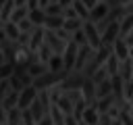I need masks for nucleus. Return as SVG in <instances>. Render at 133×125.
Listing matches in <instances>:
<instances>
[{
	"mask_svg": "<svg viewBox=\"0 0 133 125\" xmlns=\"http://www.w3.org/2000/svg\"><path fill=\"white\" fill-rule=\"evenodd\" d=\"M85 79H87V75L83 73V71H71V75L64 79V81H60V88H62V92L64 90H81L83 88V83H85Z\"/></svg>",
	"mask_w": 133,
	"mask_h": 125,
	"instance_id": "obj_1",
	"label": "nucleus"
},
{
	"mask_svg": "<svg viewBox=\"0 0 133 125\" xmlns=\"http://www.w3.org/2000/svg\"><path fill=\"white\" fill-rule=\"evenodd\" d=\"M83 31H85V35H87V42H89V46H91L94 50L102 48V33L98 31L96 23H91V21H85V23H83Z\"/></svg>",
	"mask_w": 133,
	"mask_h": 125,
	"instance_id": "obj_2",
	"label": "nucleus"
},
{
	"mask_svg": "<svg viewBox=\"0 0 133 125\" xmlns=\"http://www.w3.org/2000/svg\"><path fill=\"white\" fill-rule=\"evenodd\" d=\"M44 42L52 48V52H54V54H64V50H66V42H64V40H60V38L56 35V31H52V29H46Z\"/></svg>",
	"mask_w": 133,
	"mask_h": 125,
	"instance_id": "obj_3",
	"label": "nucleus"
},
{
	"mask_svg": "<svg viewBox=\"0 0 133 125\" xmlns=\"http://www.w3.org/2000/svg\"><path fill=\"white\" fill-rule=\"evenodd\" d=\"M37 94H39V90H37L33 83H31V85H27V88H25V90L19 94V104H17V106H19L21 110L29 108V106L33 104V100L37 98Z\"/></svg>",
	"mask_w": 133,
	"mask_h": 125,
	"instance_id": "obj_4",
	"label": "nucleus"
},
{
	"mask_svg": "<svg viewBox=\"0 0 133 125\" xmlns=\"http://www.w3.org/2000/svg\"><path fill=\"white\" fill-rule=\"evenodd\" d=\"M77 52H79V44H77V42H69V44H66V50H64V54H62V58H64V69H69V71L75 69Z\"/></svg>",
	"mask_w": 133,
	"mask_h": 125,
	"instance_id": "obj_5",
	"label": "nucleus"
},
{
	"mask_svg": "<svg viewBox=\"0 0 133 125\" xmlns=\"http://www.w3.org/2000/svg\"><path fill=\"white\" fill-rule=\"evenodd\" d=\"M118 31H121V21H114L104 33H102V46H112L118 40Z\"/></svg>",
	"mask_w": 133,
	"mask_h": 125,
	"instance_id": "obj_6",
	"label": "nucleus"
},
{
	"mask_svg": "<svg viewBox=\"0 0 133 125\" xmlns=\"http://www.w3.org/2000/svg\"><path fill=\"white\" fill-rule=\"evenodd\" d=\"M96 50L89 46V44H85V46H79V52H77V63H75V71H83V67H85V63L91 58V54H94Z\"/></svg>",
	"mask_w": 133,
	"mask_h": 125,
	"instance_id": "obj_7",
	"label": "nucleus"
},
{
	"mask_svg": "<svg viewBox=\"0 0 133 125\" xmlns=\"http://www.w3.org/2000/svg\"><path fill=\"white\" fill-rule=\"evenodd\" d=\"M110 12V6H108V2H98L91 10H89V21L91 23H100L106 15Z\"/></svg>",
	"mask_w": 133,
	"mask_h": 125,
	"instance_id": "obj_8",
	"label": "nucleus"
},
{
	"mask_svg": "<svg viewBox=\"0 0 133 125\" xmlns=\"http://www.w3.org/2000/svg\"><path fill=\"white\" fill-rule=\"evenodd\" d=\"M44 35H46V27H44V25H35V29L31 31L29 48H31V50H39V46L44 44Z\"/></svg>",
	"mask_w": 133,
	"mask_h": 125,
	"instance_id": "obj_9",
	"label": "nucleus"
},
{
	"mask_svg": "<svg viewBox=\"0 0 133 125\" xmlns=\"http://www.w3.org/2000/svg\"><path fill=\"white\" fill-rule=\"evenodd\" d=\"M112 48H114V54H116L121 60H125V58L131 56V48H129V44H127L123 38H118V40L112 44Z\"/></svg>",
	"mask_w": 133,
	"mask_h": 125,
	"instance_id": "obj_10",
	"label": "nucleus"
},
{
	"mask_svg": "<svg viewBox=\"0 0 133 125\" xmlns=\"http://www.w3.org/2000/svg\"><path fill=\"white\" fill-rule=\"evenodd\" d=\"M100 117H102V115L98 113V108H96L94 104H89V106L83 110V119H81V121H85L87 125H98V123H100Z\"/></svg>",
	"mask_w": 133,
	"mask_h": 125,
	"instance_id": "obj_11",
	"label": "nucleus"
},
{
	"mask_svg": "<svg viewBox=\"0 0 133 125\" xmlns=\"http://www.w3.org/2000/svg\"><path fill=\"white\" fill-rule=\"evenodd\" d=\"M110 94H112V79L110 77L104 79V81H100V83H96V100L98 98H106Z\"/></svg>",
	"mask_w": 133,
	"mask_h": 125,
	"instance_id": "obj_12",
	"label": "nucleus"
},
{
	"mask_svg": "<svg viewBox=\"0 0 133 125\" xmlns=\"http://www.w3.org/2000/svg\"><path fill=\"white\" fill-rule=\"evenodd\" d=\"M96 108H98V113L100 115H104V113H108L110 110V106L114 104V94H110V96H106V98H98L96 102H91Z\"/></svg>",
	"mask_w": 133,
	"mask_h": 125,
	"instance_id": "obj_13",
	"label": "nucleus"
},
{
	"mask_svg": "<svg viewBox=\"0 0 133 125\" xmlns=\"http://www.w3.org/2000/svg\"><path fill=\"white\" fill-rule=\"evenodd\" d=\"M121 77L125 79V83H129L131 79H133V58L129 56V58H125L123 63H121Z\"/></svg>",
	"mask_w": 133,
	"mask_h": 125,
	"instance_id": "obj_14",
	"label": "nucleus"
},
{
	"mask_svg": "<svg viewBox=\"0 0 133 125\" xmlns=\"http://www.w3.org/2000/svg\"><path fill=\"white\" fill-rule=\"evenodd\" d=\"M44 27L46 29H52V31H56V29H60V27H64V17L62 15H48L46 17V23H44Z\"/></svg>",
	"mask_w": 133,
	"mask_h": 125,
	"instance_id": "obj_15",
	"label": "nucleus"
},
{
	"mask_svg": "<svg viewBox=\"0 0 133 125\" xmlns=\"http://www.w3.org/2000/svg\"><path fill=\"white\" fill-rule=\"evenodd\" d=\"M81 90H83V98H85L87 102H96V83H94L91 77L85 79V83H83Z\"/></svg>",
	"mask_w": 133,
	"mask_h": 125,
	"instance_id": "obj_16",
	"label": "nucleus"
},
{
	"mask_svg": "<svg viewBox=\"0 0 133 125\" xmlns=\"http://www.w3.org/2000/svg\"><path fill=\"white\" fill-rule=\"evenodd\" d=\"M50 71V67H48V63H42V60H37V63H31L29 65V75L35 79V77H39V75H44V73H48Z\"/></svg>",
	"mask_w": 133,
	"mask_h": 125,
	"instance_id": "obj_17",
	"label": "nucleus"
},
{
	"mask_svg": "<svg viewBox=\"0 0 133 125\" xmlns=\"http://www.w3.org/2000/svg\"><path fill=\"white\" fill-rule=\"evenodd\" d=\"M54 104H58L64 115H73V113H75V102H73L69 96H64V94H62V96L58 98V102H54Z\"/></svg>",
	"mask_w": 133,
	"mask_h": 125,
	"instance_id": "obj_18",
	"label": "nucleus"
},
{
	"mask_svg": "<svg viewBox=\"0 0 133 125\" xmlns=\"http://www.w3.org/2000/svg\"><path fill=\"white\" fill-rule=\"evenodd\" d=\"M46 8H42V6H37V8H33V10H29V19L33 21V25H44L46 23Z\"/></svg>",
	"mask_w": 133,
	"mask_h": 125,
	"instance_id": "obj_19",
	"label": "nucleus"
},
{
	"mask_svg": "<svg viewBox=\"0 0 133 125\" xmlns=\"http://www.w3.org/2000/svg\"><path fill=\"white\" fill-rule=\"evenodd\" d=\"M121 63H123V60L112 52V54L108 56V60H106V65H104V67L108 69V73H110V75H116V73L121 71Z\"/></svg>",
	"mask_w": 133,
	"mask_h": 125,
	"instance_id": "obj_20",
	"label": "nucleus"
},
{
	"mask_svg": "<svg viewBox=\"0 0 133 125\" xmlns=\"http://www.w3.org/2000/svg\"><path fill=\"white\" fill-rule=\"evenodd\" d=\"M4 31H6L8 40H12V42H17V40L21 38V29H19V25L12 23V21H6V23H4Z\"/></svg>",
	"mask_w": 133,
	"mask_h": 125,
	"instance_id": "obj_21",
	"label": "nucleus"
},
{
	"mask_svg": "<svg viewBox=\"0 0 133 125\" xmlns=\"http://www.w3.org/2000/svg\"><path fill=\"white\" fill-rule=\"evenodd\" d=\"M29 17V6H15L12 15H10V21L12 23H21L23 19Z\"/></svg>",
	"mask_w": 133,
	"mask_h": 125,
	"instance_id": "obj_22",
	"label": "nucleus"
},
{
	"mask_svg": "<svg viewBox=\"0 0 133 125\" xmlns=\"http://www.w3.org/2000/svg\"><path fill=\"white\" fill-rule=\"evenodd\" d=\"M131 31H133V15H127V17L121 21V31H118V38H127Z\"/></svg>",
	"mask_w": 133,
	"mask_h": 125,
	"instance_id": "obj_23",
	"label": "nucleus"
},
{
	"mask_svg": "<svg viewBox=\"0 0 133 125\" xmlns=\"http://www.w3.org/2000/svg\"><path fill=\"white\" fill-rule=\"evenodd\" d=\"M50 117H52L54 125H64V119H66V115L60 110V106H58V104H52V108H50Z\"/></svg>",
	"mask_w": 133,
	"mask_h": 125,
	"instance_id": "obj_24",
	"label": "nucleus"
},
{
	"mask_svg": "<svg viewBox=\"0 0 133 125\" xmlns=\"http://www.w3.org/2000/svg\"><path fill=\"white\" fill-rule=\"evenodd\" d=\"M19 94H21V92H15V90H10V92H8V96L2 100V104H4V108H6V110H10V108H15V106L19 104Z\"/></svg>",
	"mask_w": 133,
	"mask_h": 125,
	"instance_id": "obj_25",
	"label": "nucleus"
},
{
	"mask_svg": "<svg viewBox=\"0 0 133 125\" xmlns=\"http://www.w3.org/2000/svg\"><path fill=\"white\" fill-rule=\"evenodd\" d=\"M83 23H85V21H83V19H79V17H77V19H64V29H66V31H71V33H75L77 29H81V27H83Z\"/></svg>",
	"mask_w": 133,
	"mask_h": 125,
	"instance_id": "obj_26",
	"label": "nucleus"
},
{
	"mask_svg": "<svg viewBox=\"0 0 133 125\" xmlns=\"http://www.w3.org/2000/svg\"><path fill=\"white\" fill-rule=\"evenodd\" d=\"M73 8L77 10V15H79V19H83V21H89V8L81 2V0H75L73 2Z\"/></svg>",
	"mask_w": 133,
	"mask_h": 125,
	"instance_id": "obj_27",
	"label": "nucleus"
},
{
	"mask_svg": "<svg viewBox=\"0 0 133 125\" xmlns=\"http://www.w3.org/2000/svg\"><path fill=\"white\" fill-rule=\"evenodd\" d=\"M37 54H39V60H42V63H50V58L54 56V52H52V48H50V46H48L46 42H44V44L39 46V50H37Z\"/></svg>",
	"mask_w": 133,
	"mask_h": 125,
	"instance_id": "obj_28",
	"label": "nucleus"
},
{
	"mask_svg": "<svg viewBox=\"0 0 133 125\" xmlns=\"http://www.w3.org/2000/svg\"><path fill=\"white\" fill-rule=\"evenodd\" d=\"M48 67H50V71H62V69H64V58H62V54H54V56L50 58Z\"/></svg>",
	"mask_w": 133,
	"mask_h": 125,
	"instance_id": "obj_29",
	"label": "nucleus"
},
{
	"mask_svg": "<svg viewBox=\"0 0 133 125\" xmlns=\"http://www.w3.org/2000/svg\"><path fill=\"white\" fill-rule=\"evenodd\" d=\"M8 79H10V88H12L15 92H23V90L27 88L25 79H23V77H19V75H15V73H12V75H10Z\"/></svg>",
	"mask_w": 133,
	"mask_h": 125,
	"instance_id": "obj_30",
	"label": "nucleus"
},
{
	"mask_svg": "<svg viewBox=\"0 0 133 125\" xmlns=\"http://www.w3.org/2000/svg\"><path fill=\"white\" fill-rule=\"evenodd\" d=\"M15 0H6V4L2 6V12H0V19L6 23V21H10V15H12V10H15Z\"/></svg>",
	"mask_w": 133,
	"mask_h": 125,
	"instance_id": "obj_31",
	"label": "nucleus"
},
{
	"mask_svg": "<svg viewBox=\"0 0 133 125\" xmlns=\"http://www.w3.org/2000/svg\"><path fill=\"white\" fill-rule=\"evenodd\" d=\"M89 104H91V102H87L85 98H81L79 102H75V113H73V115H75V119H79V121H81V119H83V110H85Z\"/></svg>",
	"mask_w": 133,
	"mask_h": 125,
	"instance_id": "obj_32",
	"label": "nucleus"
},
{
	"mask_svg": "<svg viewBox=\"0 0 133 125\" xmlns=\"http://www.w3.org/2000/svg\"><path fill=\"white\" fill-rule=\"evenodd\" d=\"M108 77H110V73H108V69H106V67H100V69L91 75L94 83H100V81H104V79H108Z\"/></svg>",
	"mask_w": 133,
	"mask_h": 125,
	"instance_id": "obj_33",
	"label": "nucleus"
},
{
	"mask_svg": "<svg viewBox=\"0 0 133 125\" xmlns=\"http://www.w3.org/2000/svg\"><path fill=\"white\" fill-rule=\"evenodd\" d=\"M12 73H15V67H12L10 63H2V65H0V81H2V79H8Z\"/></svg>",
	"mask_w": 133,
	"mask_h": 125,
	"instance_id": "obj_34",
	"label": "nucleus"
},
{
	"mask_svg": "<svg viewBox=\"0 0 133 125\" xmlns=\"http://www.w3.org/2000/svg\"><path fill=\"white\" fill-rule=\"evenodd\" d=\"M62 10H64V6L62 4H58V2H50L48 6H46V15H62Z\"/></svg>",
	"mask_w": 133,
	"mask_h": 125,
	"instance_id": "obj_35",
	"label": "nucleus"
},
{
	"mask_svg": "<svg viewBox=\"0 0 133 125\" xmlns=\"http://www.w3.org/2000/svg\"><path fill=\"white\" fill-rule=\"evenodd\" d=\"M73 42H77L79 46H85V44H89V42H87V35H85V31H83V27H81V29H77V31L73 33Z\"/></svg>",
	"mask_w": 133,
	"mask_h": 125,
	"instance_id": "obj_36",
	"label": "nucleus"
},
{
	"mask_svg": "<svg viewBox=\"0 0 133 125\" xmlns=\"http://www.w3.org/2000/svg\"><path fill=\"white\" fill-rule=\"evenodd\" d=\"M17 25H19V29H21V31H25V33H31V31L35 29V25H33V21H31L29 17H27V19H23L21 23H17Z\"/></svg>",
	"mask_w": 133,
	"mask_h": 125,
	"instance_id": "obj_37",
	"label": "nucleus"
},
{
	"mask_svg": "<svg viewBox=\"0 0 133 125\" xmlns=\"http://www.w3.org/2000/svg\"><path fill=\"white\" fill-rule=\"evenodd\" d=\"M10 90H12V88H10V79H2V81H0V102L8 96Z\"/></svg>",
	"mask_w": 133,
	"mask_h": 125,
	"instance_id": "obj_38",
	"label": "nucleus"
},
{
	"mask_svg": "<svg viewBox=\"0 0 133 125\" xmlns=\"http://www.w3.org/2000/svg\"><path fill=\"white\" fill-rule=\"evenodd\" d=\"M62 94H64V96H69L73 102H79V100L83 98V90H64Z\"/></svg>",
	"mask_w": 133,
	"mask_h": 125,
	"instance_id": "obj_39",
	"label": "nucleus"
},
{
	"mask_svg": "<svg viewBox=\"0 0 133 125\" xmlns=\"http://www.w3.org/2000/svg\"><path fill=\"white\" fill-rule=\"evenodd\" d=\"M62 17H64V19H77L79 15H77V10H75L73 6H64V10H62Z\"/></svg>",
	"mask_w": 133,
	"mask_h": 125,
	"instance_id": "obj_40",
	"label": "nucleus"
},
{
	"mask_svg": "<svg viewBox=\"0 0 133 125\" xmlns=\"http://www.w3.org/2000/svg\"><path fill=\"white\" fill-rule=\"evenodd\" d=\"M23 123H25V125H35V119H33V115H31L29 108L23 110Z\"/></svg>",
	"mask_w": 133,
	"mask_h": 125,
	"instance_id": "obj_41",
	"label": "nucleus"
},
{
	"mask_svg": "<svg viewBox=\"0 0 133 125\" xmlns=\"http://www.w3.org/2000/svg\"><path fill=\"white\" fill-rule=\"evenodd\" d=\"M6 119H8V110L4 108V104L0 102V125L2 123H6Z\"/></svg>",
	"mask_w": 133,
	"mask_h": 125,
	"instance_id": "obj_42",
	"label": "nucleus"
},
{
	"mask_svg": "<svg viewBox=\"0 0 133 125\" xmlns=\"http://www.w3.org/2000/svg\"><path fill=\"white\" fill-rule=\"evenodd\" d=\"M64 125H79V119H75V115H66Z\"/></svg>",
	"mask_w": 133,
	"mask_h": 125,
	"instance_id": "obj_43",
	"label": "nucleus"
},
{
	"mask_svg": "<svg viewBox=\"0 0 133 125\" xmlns=\"http://www.w3.org/2000/svg\"><path fill=\"white\" fill-rule=\"evenodd\" d=\"M35 125H54V121H52V117H50V115H46V117H44L42 121H37Z\"/></svg>",
	"mask_w": 133,
	"mask_h": 125,
	"instance_id": "obj_44",
	"label": "nucleus"
},
{
	"mask_svg": "<svg viewBox=\"0 0 133 125\" xmlns=\"http://www.w3.org/2000/svg\"><path fill=\"white\" fill-rule=\"evenodd\" d=\"M27 6H29V10H33L39 6V0H27Z\"/></svg>",
	"mask_w": 133,
	"mask_h": 125,
	"instance_id": "obj_45",
	"label": "nucleus"
},
{
	"mask_svg": "<svg viewBox=\"0 0 133 125\" xmlns=\"http://www.w3.org/2000/svg\"><path fill=\"white\" fill-rule=\"evenodd\" d=\"M81 2H83V4H85V6L89 8V10H91V8H94V6L98 4V0H81Z\"/></svg>",
	"mask_w": 133,
	"mask_h": 125,
	"instance_id": "obj_46",
	"label": "nucleus"
},
{
	"mask_svg": "<svg viewBox=\"0 0 133 125\" xmlns=\"http://www.w3.org/2000/svg\"><path fill=\"white\" fill-rule=\"evenodd\" d=\"M123 40H125V42L129 44V48H131V46H133V31H131V33H129L127 38H123Z\"/></svg>",
	"mask_w": 133,
	"mask_h": 125,
	"instance_id": "obj_47",
	"label": "nucleus"
},
{
	"mask_svg": "<svg viewBox=\"0 0 133 125\" xmlns=\"http://www.w3.org/2000/svg\"><path fill=\"white\" fill-rule=\"evenodd\" d=\"M73 2L75 0H58V4H62V6H73Z\"/></svg>",
	"mask_w": 133,
	"mask_h": 125,
	"instance_id": "obj_48",
	"label": "nucleus"
},
{
	"mask_svg": "<svg viewBox=\"0 0 133 125\" xmlns=\"http://www.w3.org/2000/svg\"><path fill=\"white\" fill-rule=\"evenodd\" d=\"M4 40H8V35H6V31H4V27H2V29H0V44H2Z\"/></svg>",
	"mask_w": 133,
	"mask_h": 125,
	"instance_id": "obj_49",
	"label": "nucleus"
},
{
	"mask_svg": "<svg viewBox=\"0 0 133 125\" xmlns=\"http://www.w3.org/2000/svg\"><path fill=\"white\" fill-rule=\"evenodd\" d=\"M125 12H127V15H133V2H131V4H127V6H125Z\"/></svg>",
	"mask_w": 133,
	"mask_h": 125,
	"instance_id": "obj_50",
	"label": "nucleus"
},
{
	"mask_svg": "<svg viewBox=\"0 0 133 125\" xmlns=\"http://www.w3.org/2000/svg\"><path fill=\"white\" fill-rule=\"evenodd\" d=\"M2 63H6V54H4V50L0 48V65H2Z\"/></svg>",
	"mask_w": 133,
	"mask_h": 125,
	"instance_id": "obj_51",
	"label": "nucleus"
},
{
	"mask_svg": "<svg viewBox=\"0 0 133 125\" xmlns=\"http://www.w3.org/2000/svg\"><path fill=\"white\" fill-rule=\"evenodd\" d=\"M17 6H27V0H15Z\"/></svg>",
	"mask_w": 133,
	"mask_h": 125,
	"instance_id": "obj_52",
	"label": "nucleus"
},
{
	"mask_svg": "<svg viewBox=\"0 0 133 125\" xmlns=\"http://www.w3.org/2000/svg\"><path fill=\"white\" fill-rule=\"evenodd\" d=\"M48 4H50V0H39V6H42V8H46Z\"/></svg>",
	"mask_w": 133,
	"mask_h": 125,
	"instance_id": "obj_53",
	"label": "nucleus"
},
{
	"mask_svg": "<svg viewBox=\"0 0 133 125\" xmlns=\"http://www.w3.org/2000/svg\"><path fill=\"white\" fill-rule=\"evenodd\" d=\"M112 125H123V121L121 119H112Z\"/></svg>",
	"mask_w": 133,
	"mask_h": 125,
	"instance_id": "obj_54",
	"label": "nucleus"
},
{
	"mask_svg": "<svg viewBox=\"0 0 133 125\" xmlns=\"http://www.w3.org/2000/svg\"><path fill=\"white\" fill-rule=\"evenodd\" d=\"M2 27H4V21H2V19H0V29H2Z\"/></svg>",
	"mask_w": 133,
	"mask_h": 125,
	"instance_id": "obj_55",
	"label": "nucleus"
},
{
	"mask_svg": "<svg viewBox=\"0 0 133 125\" xmlns=\"http://www.w3.org/2000/svg\"><path fill=\"white\" fill-rule=\"evenodd\" d=\"M79 125H87V123H85V121H79Z\"/></svg>",
	"mask_w": 133,
	"mask_h": 125,
	"instance_id": "obj_56",
	"label": "nucleus"
},
{
	"mask_svg": "<svg viewBox=\"0 0 133 125\" xmlns=\"http://www.w3.org/2000/svg\"><path fill=\"white\" fill-rule=\"evenodd\" d=\"M129 102H131V106H133V96H131V98H129Z\"/></svg>",
	"mask_w": 133,
	"mask_h": 125,
	"instance_id": "obj_57",
	"label": "nucleus"
},
{
	"mask_svg": "<svg viewBox=\"0 0 133 125\" xmlns=\"http://www.w3.org/2000/svg\"><path fill=\"white\" fill-rule=\"evenodd\" d=\"M131 58H133V46H131Z\"/></svg>",
	"mask_w": 133,
	"mask_h": 125,
	"instance_id": "obj_58",
	"label": "nucleus"
},
{
	"mask_svg": "<svg viewBox=\"0 0 133 125\" xmlns=\"http://www.w3.org/2000/svg\"><path fill=\"white\" fill-rule=\"evenodd\" d=\"M98 2H106V0H98Z\"/></svg>",
	"mask_w": 133,
	"mask_h": 125,
	"instance_id": "obj_59",
	"label": "nucleus"
},
{
	"mask_svg": "<svg viewBox=\"0 0 133 125\" xmlns=\"http://www.w3.org/2000/svg\"><path fill=\"white\" fill-rule=\"evenodd\" d=\"M131 81H133V79H131Z\"/></svg>",
	"mask_w": 133,
	"mask_h": 125,
	"instance_id": "obj_60",
	"label": "nucleus"
}]
</instances>
